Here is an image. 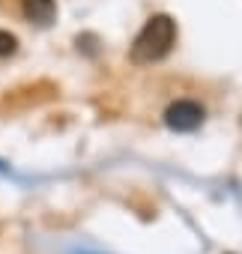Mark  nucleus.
Masks as SVG:
<instances>
[{"instance_id":"f257e3e1","label":"nucleus","mask_w":242,"mask_h":254,"mask_svg":"<svg viewBox=\"0 0 242 254\" xmlns=\"http://www.w3.org/2000/svg\"><path fill=\"white\" fill-rule=\"evenodd\" d=\"M174 42H177L174 18L171 15H153L132 45V60L135 63H156L174 48Z\"/></svg>"},{"instance_id":"f03ea898","label":"nucleus","mask_w":242,"mask_h":254,"mask_svg":"<svg viewBox=\"0 0 242 254\" xmlns=\"http://www.w3.org/2000/svg\"><path fill=\"white\" fill-rule=\"evenodd\" d=\"M165 123L174 132H194L203 123V108L191 99H177L168 111H165Z\"/></svg>"},{"instance_id":"7ed1b4c3","label":"nucleus","mask_w":242,"mask_h":254,"mask_svg":"<svg viewBox=\"0 0 242 254\" xmlns=\"http://www.w3.org/2000/svg\"><path fill=\"white\" fill-rule=\"evenodd\" d=\"M21 9H24L27 21L42 24V27H45V24H51V21H54V15H57V3H54V0H24Z\"/></svg>"},{"instance_id":"20e7f679","label":"nucleus","mask_w":242,"mask_h":254,"mask_svg":"<svg viewBox=\"0 0 242 254\" xmlns=\"http://www.w3.org/2000/svg\"><path fill=\"white\" fill-rule=\"evenodd\" d=\"M15 48H18V39L12 33H6V30H0V57L15 54Z\"/></svg>"}]
</instances>
